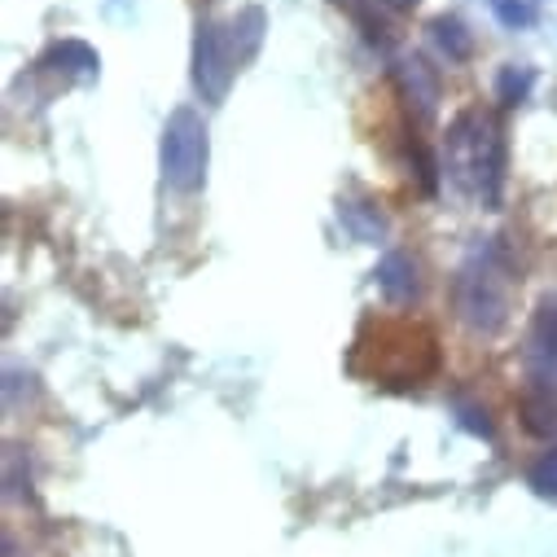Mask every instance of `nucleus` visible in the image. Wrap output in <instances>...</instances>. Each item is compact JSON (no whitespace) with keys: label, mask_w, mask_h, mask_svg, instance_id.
<instances>
[{"label":"nucleus","mask_w":557,"mask_h":557,"mask_svg":"<svg viewBox=\"0 0 557 557\" xmlns=\"http://www.w3.org/2000/svg\"><path fill=\"white\" fill-rule=\"evenodd\" d=\"M453 308L457 321L479 338H496L509 325V263L496 246L461 263V272L453 276Z\"/></svg>","instance_id":"nucleus-1"},{"label":"nucleus","mask_w":557,"mask_h":557,"mask_svg":"<svg viewBox=\"0 0 557 557\" xmlns=\"http://www.w3.org/2000/svg\"><path fill=\"white\" fill-rule=\"evenodd\" d=\"M448 163L461 181H474L483 202L496 207L500 202V185H505V136L492 119H483L479 110H461L448 123Z\"/></svg>","instance_id":"nucleus-2"},{"label":"nucleus","mask_w":557,"mask_h":557,"mask_svg":"<svg viewBox=\"0 0 557 557\" xmlns=\"http://www.w3.org/2000/svg\"><path fill=\"white\" fill-rule=\"evenodd\" d=\"M207 159H211L207 119L194 106H176L163 123V141H159L163 181L176 194H198L207 185Z\"/></svg>","instance_id":"nucleus-3"},{"label":"nucleus","mask_w":557,"mask_h":557,"mask_svg":"<svg viewBox=\"0 0 557 557\" xmlns=\"http://www.w3.org/2000/svg\"><path fill=\"white\" fill-rule=\"evenodd\" d=\"M233 71H237V53L224 40V27H215L211 18H198L194 27V88L207 106H220L233 88Z\"/></svg>","instance_id":"nucleus-4"},{"label":"nucleus","mask_w":557,"mask_h":557,"mask_svg":"<svg viewBox=\"0 0 557 557\" xmlns=\"http://www.w3.org/2000/svg\"><path fill=\"white\" fill-rule=\"evenodd\" d=\"M527 364L535 369L540 382H548L557 373V295L544 299L531 317V330H527Z\"/></svg>","instance_id":"nucleus-5"},{"label":"nucleus","mask_w":557,"mask_h":557,"mask_svg":"<svg viewBox=\"0 0 557 557\" xmlns=\"http://www.w3.org/2000/svg\"><path fill=\"white\" fill-rule=\"evenodd\" d=\"M373 276H377V290H382L391 304H399V308H408V304L422 299V272H417V259H412L408 250L382 255V263H377Z\"/></svg>","instance_id":"nucleus-6"},{"label":"nucleus","mask_w":557,"mask_h":557,"mask_svg":"<svg viewBox=\"0 0 557 557\" xmlns=\"http://www.w3.org/2000/svg\"><path fill=\"white\" fill-rule=\"evenodd\" d=\"M518 412H522L527 435H535V440H553V435H557V395H553L548 382L531 377V386L522 391Z\"/></svg>","instance_id":"nucleus-7"},{"label":"nucleus","mask_w":557,"mask_h":557,"mask_svg":"<svg viewBox=\"0 0 557 557\" xmlns=\"http://www.w3.org/2000/svg\"><path fill=\"white\" fill-rule=\"evenodd\" d=\"M395 79L404 84L408 106L417 101V110H422V114H431V110H435V101H440V84H435L431 66H426L422 58H404V62H395Z\"/></svg>","instance_id":"nucleus-8"},{"label":"nucleus","mask_w":557,"mask_h":557,"mask_svg":"<svg viewBox=\"0 0 557 557\" xmlns=\"http://www.w3.org/2000/svg\"><path fill=\"white\" fill-rule=\"evenodd\" d=\"M263 32H268V18H263V10H259V5L237 10L233 27H228V36H233V53H237V66H242V62H250V58L259 53Z\"/></svg>","instance_id":"nucleus-9"},{"label":"nucleus","mask_w":557,"mask_h":557,"mask_svg":"<svg viewBox=\"0 0 557 557\" xmlns=\"http://www.w3.org/2000/svg\"><path fill=\"white\" fill-rule=\"evenodd\" d=\"M49 66H58V71H66V75H79V79H97L101 58H97V49L84 45V40H62V45L49 49Z\"/></svg>","instance_id":"nucleus-10"},{"label":"nucleus","mask_w":557,"mask_h":557,"mask_svg":"<svg viewBox=\"0 0 557 557\" xmlns=\"http://www.w3.org/2000/svg\"><path fill=\"white\" fill-rule=\"evenodd\" d=\"M431 36H435V45L448 53V62H466L470 53H474V36L466 32V23L461 18H435L431 23Z\"/></svg>","instance_id":"nucleus-11"},{"label":"nucleus","mask_w":557,"mask_h":557,"mask_svg":"<svg viewBox=\"0 0 557 557\" xmlns=\"http://www.w3.org/2000/svg\"><path fill=\"white\" fill-rule=\"evenodd\" d=\"M338 215L347 220V228H351L360 242H377V237L386 233V220H382V211H377L373 202H343Z\"/></svg>","instance_id":"nucleus-12"},{"label":"nucleus","mask_w":557,"mask_h":557,"mask_svg":"<svg viewBox=\"0 0 557 557\" xmlns=\"http://www.w3.org/2000/svg\"><path fill=\"white\" fill-rule=\"evenodd\" d=\"M531 88H535V71H531V66H505V71L496 75V97H500V106H522V101L531 97Z\"/></svg>","instance_id":"nucleus-13"},{"label":"nucleus","mask_w":557,"mask_h":557,"mask_svg":"<svg viewBox=\"0 0 557 557\" xmlns=\"http://www.w3.org/2000/svg\"><path fill=\"white\" fill-rule=\"evenodd\" d=\"M527 487H531L535 496H544V500H557V448H548V453H540V457L531 461Z\"/></svg>","instance_id":"nucleus-14"},{"label":"nucleus","mask_w":557,"mask_h":557,"mask_svg":"<svg viewBox=\"0 0 557 557\" xmlns=\"http://www.w3.org/2000/svg\"><path fill=\"white\" fill-rule=\"evenodd\" d=\"M492 14H496L509 32H518V27H531V23L540 18V5H535V0H492Z\"/></svg>","instance_id":"nucleus-15"},{"label":"nucleus","mask_w":557,"mask_h":557,"mask_svg":"<svg viewBox=\"0 0 557 557\" xmlns=\"http://www.w3.org/2000/svg\"><path fill=\"white\" fill-rule=\"evenodd\" d=\"M457 417H461V426L492 440V422H487V408H474V404H457Z\"/></svg>","instance_id":"nucleus-16"},{"label":"nucleus","mask_w":557,"mask_h":557,"mask_svg":"<svg viewBox=\"0 0 557 557\" xmlns=\"http://www.w3.org/2000/svg\"><path fill=\"white\" fill-rule=\"evenodd\" d=\"M377 5H386V10H399V14H408V10H417V0H377Z\"/></svg>","instance_id":"nucleus-17"}]
</instances>
